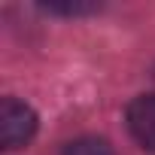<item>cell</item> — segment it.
Segmentation results:
<instances>
[{
  "mask_svg": "<svg viewBox=\"0 0 155 155\" xmlns=\"http://www.w3.org/2000/svg\"><path fill=\"white\" fill-rule=\"evenodd\" d=\"M61 155H116V152L101 137H79V140H70Z\"/></svg>",
  "mask_w": 155,
  "mask_h": 155,
  "instance_id": "obj_4",
  "label": "cell"
},
{
  "mask_svg": "<svg viewBox=\"0 0 155 155\" xmlns=\"http://www.w3.org/2000/svg\"><path fill=\"white\" fill-rule=\"evenodd\" d=\"M43 12H52V15H67V18H76V15H91L97 12L101 6L97 3H85V0H55V3H40Z\"/></svg>",
  "mask_w": 155,
  "mask_h": 155,
  "instance_id": "obj_3",
  "label": "cell"
},
{
  "mask_svg": "<svg viewBox=\"0 0 155 155\" xmlns=\"http://www.w3.org/2000/svg\"><path fill=\"white\" fill-rule=\"evenodd\" d=\"M125 122H128L131 137L146 152H155V91L137 94L125 110Z\"/></svg>",
  "mask_w": 155,
  "mask_h": 155,
  "instance_id": "obj_2",
  "label": "cell"
},
{
  "mask_svg": "<svg viewBox=\"0 0 155 155\" xmlns=\"http://www.w3.org/2000/svg\"><path fill=\"white\" fill-rule=\"evenodd\" d=\"M37 125H40V119L31 104H25L18 97H3V104H0V146L6 152L28 146L37 134Z\"/></svg>",
  "mask_w": 155,
  "mask_h": 155,
  "instance_id": "obj_1",
  "label": "cell"
}]
</instances>
